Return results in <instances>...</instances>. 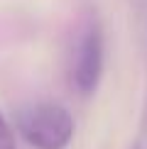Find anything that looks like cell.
<instances>
[{
    "label": "cell",
    "mask_w": 147,
    "mask_h": 149,
    "mask_svg": "<svg viewBox=\"0 0 147 149\" xmlns=\"http://www.w3.org/2000/svg\"><path fill=\"white\" fill-rule=\"evenodd\" d=\"M0 149H17L15 132H12V127L8 125V120L3 115H0Z\"/></svg>",
    "instance_id": "obj_3"
},
{
    "label": "cell",
    "mask_w": 147,
    "mask_h": 149,
    "mask_svg": "<svg viewBox=\"0 0 147 149\" xmlns=\"http://www.w3.org/2000/svg\"><path fill=\"white\" fill-rule=\"evenodd\" d=\"M15 127L20 137L34 149H66L74 139V115L64 105L42 100L17 110Z\"/></svg>",
    "instance_id": "obj_1"
},
{
    "label": "cell",
    "mask_w": 147,
    "mask_h": 149,
    "mask_svg": "<svg viewBox=\"0 0 147 149\" xmlns=\"http://www.w3.org/2000/svg\"><path fill=\"white\" fill-rule=\"evenodd\" d=\"M130 149H140V144H132V147H130Z\"/></svg>",
    "instance_id": "obj_4"
},
{
    "label": "cell",
    "mask_w": 147,
    "mask_h": 149,
    "mask_svg": "<svg viewBox=\"0 0 147 149\" xmlns=\"http://www.w3.org/2000/svg\"><path fill=\"white\" fill-rule=\"evenodd\" d=\"M103 76V32L96 20H86L74 37L69 81L78 95H91Z\"/></svg>",
    "instance_id": "obj_2"
}]
</instances>
